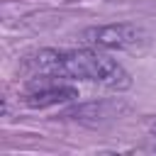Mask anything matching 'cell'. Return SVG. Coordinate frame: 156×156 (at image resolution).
<instances>
[{"instance_id":"7a4b0ae2","label":"cell","mask_w":156,"mask_h":156,"mask_svg":"<svg viewBox=\"0 0 156 156\" xmlns=\"http://www.w3.org/2000/svg\"><path fill=\"white\" fill-rule=\"evenodd\" d=\"M146 34L141 27L132 22H112V24H95L80 32V41L93 49L102 51H127L144 44Z\"/></svg>"},{"instance_id":"6da1fadb","label":"cell","mask_w":156,"mask_h":156,"mask_svg":"<svg viewBox=\"0 0 156 156\" xmlns=\"http://www.w3.org/2000/svg\"><path fill=\"white\" fill-rule=\"evenodd\" d=\"M22 73L29 78H66L83 80L90 85H100L107 90H127L132 88L129 71L110 58L102 49L83 46V49H39L22 58Z\"/></svg>"},{"instance_id":"277c9868","label":"cell","mask_w":156,"mask_h":156,"mask_svg":"<svg viewBox=\"0 0 156 156\" xmlns=\"http://www.w3.org/2000/svg\"><path fill=\"white\" fill-rule=\"evenodd\" d=\"M151 134H154V136H156V122H154V124H151Z\"/></svg>"},{"instance_id":"3957f363","label":"cell","mask_w":156,"mask_h":156,"mask_svg":"<svg viewBox=\"0 0 156 156\" xmlns=\"http://www.w3.org/2000/svg\"><path fill=\"white\" fill-rule=\"evenodd\" d=\"M78 100V88L71 83H58L56 78H32L27 90L22 93V102L32 110H44L54 105H66Z\"/></svg>"}]
</instances>
